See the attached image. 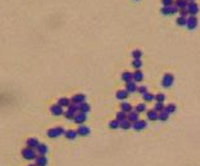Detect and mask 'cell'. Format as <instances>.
<instances>
[{"label": "cell", "instance_id": "cell-1", "mask_svg": "<svg viewBox=\"0 0 200 166\" xmlns=\"http://www.w3.org/2000/svg\"><path fill=\"white\" fill-rule=\"evenodd\" d=\"M175 81V77L172 74H170V72H166V74L163 75L162 77V86L163 88H171Z\"/></svg>", "mask_w": 200, "mask_h": 166}, {"label": "cell", "instance_id": "cell-2", "mask_svg": "<svg viewBox=\"0 0 200 166\" xmlns=\"http://www.w3.org/2000/svg\"><path fill=\"white\" fill-rule=\"evenodd\" d=\"M22 155L23 157L26 158V160H34V158H37V152L33 150V148H23L22 150Z\"/></svg>", "mask_w": 200, "mask_h": 166}, {"label": "cell", "instance_id": "cell-3", "mask_svg": "<svg viewBox=\"0 0 200 166\" xmlns=\"http://www.w3.org/2000/svg\"><path fill=\"white\" fill-rule=\"evenodd\" d=\"M66 131L62 128V127H56V128H51L47 131V136L51 137V138H56L58 136H61V134H65Z\"/></svg>", "mask_w": 200, "mask_h": 166}, {"label": "cell", "instance_id": "cell-4", "mask_svg": "<svg viewBox=\"0 0 200 166\" xmlns=\"http://www.w3.org/2000/svg\"><path fill=\"white\" fill-rule=\"evenodd\" d=\"M186 27L190 30L195 29L198 27V18H196V15H189V18H186Z\"/></svg>", "mask_w": 200, "mask_h": 166}, {"label": "cell", "instance_id": "cell-5", "mask_svg": "<svg viewBox=\"0 0 200 166\" xmlns=\"http://www.w3.org/2000/svg\"><path fill=\"white\" fill-rule=\"evenodd\" d=\"M186 9L189 12V15H196L199 13V5L195 1H189Z\"/></svg>", "mask_w": 200, "mask_h": 166}, {"label": "cell", "instance_id": "cell-6", "mask_svg": "<svg viewBox=\"0 0 200 166\" xmlns=\"http://www.w3.org/2000/svg\"><path fill=\"white\" fill-rule=\"evenodd\" d=\"M86 119H87V116H86V113H82V112H78L76 113V116H75V118H73V120H75V123L76 124H82L84 122H86Z\"/></svg>", "mask_w": 200, "mask_h": 166}, {"label": "cell", "instance_id": "cell-7", "mask_svg": "<svg viewBox=\"0 0 200 166\" xmlns=\"http://www.w3.org/2000/svg\"><path fill=\"white\" fill-rule=\"evenodd\" d=\"M147 127V122L146 120H137V122L134 123H132V128L133 129H136V131H142V129H145Z\"/></svg>", "mask_w": 200, "mask_h": 166}, {"label": "cell", "instance_id": "cell-8", "mask_svg": "<svg viewBox=\"0 0 200 166\" xmlns=\"http://www.w3.org/2000/svg\"><path fill=\"white\" fill-rule=\"evenodd\" d=\"M64 107H61L60 104H55L51 107V113L53 114V116H61V114H64Z\"/></svg>", "mask_w": 200, "mask_h": 166}, {"label": "cell", "instance_id": "cell-9", "mask_svg": "<svg viewBox=\"0 0 200 166\" xmlns=\"http://www.w3.org/2000/svg\"><path fill=\"white\" fill-rule=\"evenodd\" d=\"M138 118H139V113L137 112V110H132V112H129L127 114V119L129 120V122H132V123L137 122V120H138Z\"/></svg>", "mask_w": 200, "mask_h": 166}, {"label": "cell", "instance_id": "cell-10", "mask_svg": "<svg viewBox=\"0 0 200 166\" xmlns=\"http://www.w3.org/2000/svg\"><path fill=\"white\" fill-rule=\"evenodd\" d=\"M85 99H86V96L84 94H76L71 98V103H73V104H80V103L85 102Z\"/></svg>", "mask_w": 200, "mask_h": 166}, {"label": "cell", "instance_id": "cell-11", "mask_svg": "<svg viewBox=\"0 0 200 166\" xmlns=\"http://www.w3.org/2000/svg\"><path fill=\"white\" fill-rule=\"evenodd\" d=\"M90 128L89 127H86V126H79V128H78V134L79 136H89L90 134Z\"/></svg>", "mask_w": 200, "mask_h": 166}, {"label": "cell", "instance_id": "cell-12", "mask_svg": "<svg viewBox=\"0 0 200 166\" xmlns=\"http://www.w3.org/2000/svg\"><path fill=\"white\" fill-rule=\"evenodd\" d=\"M47 152H48L47 145H44V143H39V145H38V147H37V154L38 155H41V156H44Z\"/></svg>", "mask_w": 200, "mask_h": 166}, {"label": "cell", "instance_id": "cell-13", "mask_svg": "<svg viewBox=\"0 0 200 166\" xmlns=\"http://www.w3.org/2000/svg\"><path fill=\"white\" fill-rule=\"evenodd\" d=\"M47 164H48V160H47V157L46 156H37V158H36V165L37 166H47Z\"/></svg>", "mask_w": 200, "mask_h": 166}, {"label": "cell", "instance_id": "cell-14", "mask_svg": "<svg viewBox=\"0 0 200 166\" xmlns=\"http://www.w3.org/2000/svg\"><path fill=\"white\" fill-rule=\"evenodd\" d=\"M38 145H39V142H38V140L37 138H28L27 140V146L29 147V148H37L38 147Z\"/></svg>", "mask_w": 200, "mask_h": 166}, {"label": "cell", "instance_id": "cell-15", "mask_svg": "<svg viewBox=\"0 0 200 166\" xmlns=\"http://www.w3.org/2000/svg\"><path fill=\"white\" fill-rule=\"evenodd\" d=\"M143 72L142 71H139V70H137L136 72H133V81L134 82H141L143 80Z\"/></svg>", "mask_w": 200, "mask_h": 166}, {"label": "cell", "instance_id": "cell-16", "mask_svg": "<svg viewBox=\"0 0 200 166\" xmlns=\"http://www.w3.org/2000/svg\"><path fill=\"white\" fill-rule=\"evenodd\" d=\"M137 85L134 84V81H129L127 82V86H125V90H127L128 93H131V94H133V93L137 91Z\"/></svg>", "mask_w": 200, "mask_h": 166}, {"label": "cell", "instance_id": "cell-17", "mask_svg": "<svg viewBox=\"0 0 200 166\" xmlns=\"http://www.w3.org/2000/svg\"><path fill=\"white\" fill-rule=\"evenodd\" d=\"M147 118L149 120H157L158 119V112H156L155 109L148 110V112H147Z\"/></svg>", "mask_w": 200, "mask_h": 166}, {"label": "cell", "instance_id": "cell-18", "mask_svg": "<svg viewBox=\"0 0 200 166\" xmlns=\"http://www.w3.org/2000/svg\"><path fill=\"white\" fill-rule=\"evenodd\" d=\"M128 95H129V93L124 89V90H118L115 96H117V99H119V100H125L128 98Z\"/></svg>", "mask_w": 200, "mask_h": 166}, {"label": "cell", "instance_id": "cell-19", "mask_svg": "<svg viewBox=\"0 0 200 166\" xmlns=\"http://www.w3.org/2000/svg\"><path fill=\"white\" fill-rule=\"evenodd\" d=\"M122 79H123V81H125V82L133 81V72L124 71V72H123V74H122Z\"/></svg>", "mask_w": 200, "mask_h": 166}, {"label": "cell", "instance_id": "cell-20", "mask_svg": "<svg viewBox=\"0 0 200 166\" xmlns=\"http://www.w3.org/2000/svg\"><path fill=\"white\" fill-rule=\"evenodd\" d=\"M120 108H122V112H124V113H129V112H132V110H133L132 104H131V103H127V102L122 103Z\"/></svg>", "mask_w": 200, "mask_h": 166}, {"label": "cell", "instance_id": "cell-21", "mask_svg": "<svg viewBox=\"0 0 200 166\" xmlns=\"http://www.w3.org/2000/svg\"><path fill=\"white\" fill-rule=\"evenodd\" d=\"M188 4H189L188 0H175V5H176L179 9H186Z\"/></svg>", "mask_w": 200, "mask_h": 166}, {"label": "cell", "instance_id": "cell-22", "mask_svg": "<svg viewBox=\"0 0 200 166\" xmlns=\"http://www.w3.org/2000/svg\"><path fill=\"white\" fill-rule=\"evenodd\" d=\"M65 136H66V138H69V140H75L79 134H78V131L70 129V131H66V132H65Z\"/></svg>", "mask_w": 200, "mask_h": 166}, {"label": "cell", "instance_id": "cell-23", "mask_svg": "<svg viewBox=\"0 0 200 166\" xmlns=\"http://www.w3.org/2000/svg\"><path fill=\"white\" fill-rule=\"evenodd\" d=\"M90 110V105L87 104L86 102L84 103H80L79 104V112H82V113H87Z\"/></svg>", "mask_w": 200, "mask_h": 166}, {"label": "cell", "instance_id": "cell-24", "mask_svg": "<svg viewBox=\"0 0 200 166\" xmlns=\"http://www.w3.org/2000/svg\"><path fill=\"white\" fill-rule=\"evenodd\" d=\"M168 117H170V113L166 112V110H162V112H160L158 113V119L160 120H162V122H165V120H167L168 119Z\"/></svg>", "mask_w": 200, "mask_h": 166}, {"label": "cell", "instance_id": "cell-25", "mask_svg": "<svg viewBox=\"0 0 200 166\" xmlns=\"http://www.w3.org/2000/svg\"><path fill=\"white\" fill-rule=\"evenodd\" d=\"M57 104H60L61 107H70V104H71V100H70L69 98H61L58 100Z\"/></svg>", "mask_w": 200, "mask_h": 166}, {"label": "cell", "instance_id": "cell-26", "mask_svg": "<svg viewBox=\"0 0 200 166\" xmlns=\"http://www.w3.org/2000/svg\"><path fill=\"white\" fill-rule=\"evenodd\" d=\"M131 127H132V122H129L128 119L122 120L120 122V128H123V129H129Z\"/></svg>", "mask_w": 200, "mask_h": 166}, {"label": "cell", "instance_id": "cell-27", "mask_svg": "<svg viewBox=\"0 0 200 166\" xmlns=\"http://www.w3.org/2000/svg\"><path fill=\"white\" fill-rule=\"evenodd\" d=\"M176 105H175L174 104V103H171V104H168L167 107H166V108H165V110H166V112H168V113H170V114H172V113H175V112H176Z\"/></svg>", "mask_w": 200, "mask_h": 166}, {"label": "cell", "instance_id": "cell-28", "mask_svg": "<svg viewBox=\"0 0 200 166\" xmlns=\"http://www.w3.org/2000/svg\"><path fill=\"white\" fill-rule=\"evenodd\" d=\"M109 127L111 129H117L120 127V122H119L118 119H115V120H110V123H109Z\"/></svg>", "mask_w": 200, "mask_h": 166}, {"label": "cell", "instance_id": "cell-29", "mask_svg": "<svg viewBox=\"0 0 200 166\" xmlns=\"http://www.w3.org/2000/svg\"><path fill=\"white\" fill-rule=\"evenodd\" d=\"M143 99H145V102H153V100H155V95L147 91L146 94L143 95Z\"/></svg>", "mask_w": 200, "mask_h": 166}, {"label": "cell", "instance_id": "cell-30", "mask_svg": "<svg viewBox=\"0 0 200 166\" xmlns=\"http://www.w3.org/2000/svg\"><path fill=\"white\" fill-rule=\"evenodd\" d=\"M132 65L137 68V70H139V68L142 67V60H141V58H136V60H133Z\"/></svg>", "mask_w": 200, "mask_h": 166}, {"label": "cell", "instance_id": "cell-31", "mask_svg": "<svg viewBox=\"0 0 200 166\" xmlns=\"http://www.w3.org/2000/svg\"><path fill=\"white\" fill-rule=\"evenodd\" d=\"M117 119L119 120V122H122V120H125L127 119V113H124V112H118L117 113Z\"/></svg>", "mask_w": 200, "mask_h": 166}, {"label": "cell", "instance_id": "cell-32", "mask_svg": "<svg viewBox=\"0 0 200 166\" xmlns=\"http://www.w3.org/2000/svg\"><path fill=\"white\" fill-rule=\"evenodd\" d=\"M165 99H166V96H165V94H162V93H158V94L155 95V100H157V103H163Z\"/></svg>", "mask_w": 200, "mask_h": 166}, {"label": "cell", "instance_id": "cell-33", "mask_svg": "<svg viewBox=\"0 0 200 166\" xmlns=\"http://www.w3.org/2000/svg\"><path fill=\"white\" fill-rule=\"evenodd\" d=\"M136 110L138 113H142V112H146V104L145 103H139V104H137L136 107Z\"/></svg>", "mask_w": 200, "mask_h": 166}, {"label": "cell", "instance_id": "cell-34", "mask_svg": "<svg viewBox=\"0 0 200 166\" xmlns=\"http://www.w3.org/2000/svg\"><path fill=\"white\" fill-rule=\"evenodd\" d=\"M64 114H65V117L67 119H73V118H75V116H76V113L73 112V110H70V109L66 113H64Z\"/></svg>", "mask_w": 200, "mask_h": 166}, {"label": "cell", "instance_id": "cell-35", "mask_svg": "<svg viewBox=\"0 0 200 166\" xmlns=\"http://www.w3.org/2000/svg\"><path fill=\"white\" fill-rule=\"evenodd\" d=\"M132 56L134 57V60H136V58H141L142 57V51L141 50H134L132 52Z\"/></svg>", "mask_w": 200, "mask_h": 166}, {"label": "cell", "instance_id": "cell-36", "mask_svg": "<svg viewBox=\"0 0 200 166\" xmlns=\"http://www.w3.org/2000/svg\"><path fill=\"white\" fill-rule=\"evenodd\" d=\"M176 23L179 24V26H181V27L186 26V18H182V17H179L177 20H176Z\"/></svg>", "mask_w": 200, "mask_h": 166}, {"label": "cell", "instance_id": "cell-37", "mask_svg": "<svg viewBox=\"0 0 200 166\" xmlns=\"http://www.w3.org/2000/svg\"><path fill=\"white\" fill-rule=\"evenodd\" d=\"M165 109V105H163V103H156V105H155V110L156 112H162V110Z\"/></svg>", "mask_w": 200, "mask_h": 166}, {"label": "cell", "instance_id": "cell-38", "mask_svg": "<svg viewBox=\"0 0 200 166\" xmlns=\"http://www.w3.org/2000/svg\"><path fill=\"white\" fill-rule=\"evenodd\" d=\"M161 13L165 15H170L171 14V10H170V6H163L162 9H161Z\"/></svg>", "mask_w": 200, "mask_h": 166}, {"label": "cell", "instance_id": "cell-39", "mask_svg": "<svg viewBox=\"0 0 200 166\" xmlns=\"http://www.w3.org/2000/svg\"><path fill=\"white\" fill-rule=\"evenodd\" d=\"M179 14H180V17H182V18H186L189 15V12H188V9H180L179 10Z\"/></svg>", "mask_w": 200, "mask_h": 166}, {"label": "cell", "instance_id": "cell-40", "mask_svg": "<svg viewBox=\"0 0 200 166\" xmlns=\"http://www.w3.org/2000/svg\"><path fill=\"white\" fill-rule=\"evenodd\" d=\"M163 6H171L175 4V0H162Z\"/></svg>", "mask_w": 200, "mask_h": 166}, {"label": "cell", "instance_id": "cell-41", "mask_svg": "<svg viewBox=\"0 0 200 166\" xmlns=\"http://www.w3.org/2000/svg\"><path fill=\"white\" fill-rule=\"evenodd\" d=\"M137 91H138V93H139V94L145 95V94H146V93H147V91H148V90H147V88H146V86H139V88H138V89H137Z\"/></svg>", "mask_w": 200, "mask_h": 166}, {"label": "cell", "instance_id": "cell-42", "mask_svg": "<svg viewBox=\"0 0 200 166\" xmlns=\"http://www.w3.org/2000/svg\"><path fill=\"white\" fill-rule=\"evenodd\" d=\"M170 10H171V14H176V13H179V10H180V9H179L177 6L174 4V5L170 6Z\"/></svg>", "mask_w": 200, "mask_h": 166}, {"label": "cell", "instance_id": "cell-43", "mask_svg": "<svg viewBox=\"0 0 200 166\" xmlns=\"http://www.w3.org/2000/svg\"><path fill=\"white\" fill-rule=\"evenodd\" d=\"M188 1H195V0H188Z\"/></svg>", "mask_w": 200, "mask_h": 166}, {"label": "cell", "instance_id": "cell-44", "mask_svg": "<svg viewBox=\"0 0 200 166\" xmlns=\"http://www.w3.org/2000/svg\"><path fill=\"white\" fill-rule=\"evenodd\" d=\"M28 166H37V165H28Z\"/></svg>", "mask_w": 200, "mask_h": 166}, {"label": "cell", "instance_id": "cell-45", "mask_svg": "<svg viewBox=\"0 0 200 166\" xmlns=\"http://www.w3.org/2000/svg\"><path fill=\"white\" fill-rule=\"evenodd\" d=\"M136 1H137V0H136Z\"/></svg>", "mask_w": 200, "mask_h": 166}]
</instances>
